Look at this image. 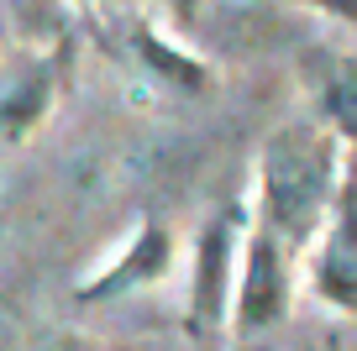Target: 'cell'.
<instances>
[{
  "label": "cell",
  "mask_w": 357,
  "mask_h": 351,
  "mask_svg": "<svg viewBox=\"0 0 357 351\" xmlns=\"http://www.w3.org/2000/svg\"><path fill=\"white\" fill-rule=\"evenodd\" d=\"M289 299H294V252L263 231L252 215H247V231H242V252H236V283H231V330L236 341H257L268 336L273 325H284L289 315Z\"/></svg>",
  "instance_id": "cell-2"
},
{
  "label": "cell",
  "mask_w": 357,
  "mask_h": 351,
  "mask_svg": "<svg viewBox=\"0 0 357 351\" xmlns=\"http://www.w3.org/2000/svg\"><path fill=\"white\" fill-rule=\"evenodd\" d=\"M289 6H310V11H326V16H336V22L357 26V0H289Z\"/></svg>",
  "instance_id": "cell-9"
},
{
  "label": "cell",
  "mask_w": 357,
  "mask_h": 351,
  "mask_svg": "<svg viewBox=\"0 0 357 351\" xmlns=\"http://www.w3.org/2000/svg\"><path fill=\"white\" fill-rule=\"evenodd\" d=\"M200 6H205V0H168V16H174V22H195Z\"/></svg>",
  "instance_id": "cell-10"
},
{
  "label": "cell",
  "mask_w": 357,
  "mask_h": 351,
  "mask_svg": "<svg viewBox=\"0 0 357 351\" xmlns=\"http://www.w3.org/2000/svg\"><path fill=\"white\" fill-rule=\"evenodd\" d=\"M84 6H116V0H84Z\"/></svg>",
  "instance_id": "cell-11"
},
{
  "label": "cell",
  "mask_w": 357,
  "mask_h": 351,
  "mask_svg": "<svg viewBox=\"0 0 357 351\" xmlns=\"http://www.w3.org/2000/svg\"><path fill=\"white\" fill-rule=\"evenodd\" d=\"M310 294L342 315H357V157H347L336 199L310 242Z\"/></svg>",
  "instance_id": "cell-6"
},
{
  "label": "cell",
  "mask_w": 357,
  "mask_h": 351,
  "mask_svg": "<svg viewBox=\"0 0 357 351\" xmlns=\"http://www.w3.org/2000/svg\"><path fill=\"white\" fill-rule=\"evenodd\" d=\"M315 121L336 142L357 147V58H331L315 84Z\"/></svg>",
  "instance_id": "cell-8"
},
{
  "label": "cell",
  "mask_w": 357,
  "mask_h": 351,
  "mask_svg": "<svg viewBox=\"0 0 357 351\" xmlns=\"http://www.w3.org/2000/svg\"><path fill=\"white\" fill-rule=\"evenodd\" d=\"M247 210L221 205L195 236L190 257V294H184V330L200 341L221 336L231 320V283H236V252H242Z\"/></svg>",
  "instance_id": "cell-3"
},
{
  "label": "cell",
  "mask_w": 357,
  "mask_h": 351,
  "mask_svg": "<svg viewBox=\"0 0 357 351\" xmlns=\"http://www.w3.org/2000/svg\"><path fill=\"white\" fill-rule=\"evenodd\" d=\"M342 168V142L315 116L284 121L257 153V184L247 215L263 231H273L289 252H305L336 199Z\"/></svg>",
  "instance_id": "cell-1"
},
{
  "label": "cell",
  "mask_w": 357,
  "mask_h": 351,
  "mask_svg": "<svg viewBox=\"0 0 357 351\" xmlns=\"http://www.w3.org/2000/svg\"><path fill=\"white\" fill-rule=\"evenodd\" d=\"M174 257H178V242L163 220H137L116 242L111 257L89 267L84 278L74 283V299L79 304H111V299H126V294H142V288L163 283L174 273Z\"/></svg>",
  "instance_id": "cell-5"
},
{
  "label": "cell",
  "mask_w": 357,
  "mask_h": 351,
  "mask_svg": "<svg viewBox=\"0 0 357 351\" xmlns=\"http://www.w3.org/2000/svg\"><path fill=\"white\" fill-rule=\"evenodd\" d=\"M305 351H321V346H305Z\"/></svg>",
  "instance_id": "cell-12"
},
{
  "label": "cell",
  "mask_w": 357,
  "mask_h": 351,
  "mask_svg": "<svg viewBox=\"0 0 357 351\" xmlns=\"http://www.w3.org/2000/svg\"><path fill=\"white\" fill-rule=\"evenodd\" d=\"M126 53L137 58V68H142L158 89H174V95H205V89L215 84L211 63H205L200 53H190L184 42H174V37H168L163 26H153V22H132V26H126Z\"/></svg>",
  "instance_id": "cell-7"
},
{
  "label": "cell",
  "mask_w": 357,
  "mask_h": 351,
  "mask_svg": "<svg viewBox=\"0 0 357 351\" xmlns=\"http://www.w3.org/2000/svg\"><path fill=\"white\" fill-rule=\"evenodd\" d=\"M242 351H252V346H242Z\"/></svg>",
  "instance_id": "cell-13"
},
{
  "label": "cell",
  "mask_w": 357,
  "mask_h": 351,
  "mask_svg": "<svg viewBox=\"0 0 357 351\" xmlns=\"http://www.w3.org/2000/svg\"><path fill=\"white\" fill-rule=\"evenodd\" d=\"M68 79H74V37L16 53L0 68V142L16 147L43 132V121L58 110V95H63Z\"/></svg>",
  "instance_id": "cell-4"
}]
</instances>
